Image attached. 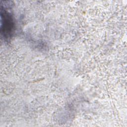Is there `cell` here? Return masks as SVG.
<instances>
[{"label": "cell", "mask_w": 127, "mask_h": 127, "mask_svg": "<svg viewBox=\"0 0 127 127\" xmlns=\"http://www.w3.org/2000/svg\"><path fill=\"white\" fill-rule=\"evenodd\" d=\"M3 32L5 36H10L13 31L14 23L12 17L9 13L4 12Z\"/></svg>", "instance_id": "1"}]
</instances>
